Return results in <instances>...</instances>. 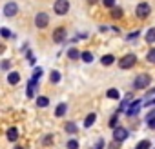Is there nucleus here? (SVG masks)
<instances>
[{
    "label": "nucleus",
    "instance_id": "nucleus-23",
    "mask_svg": "<svg viewBox=\"0 0 155 149\" xmlns=\"http://www.w3.org/2000/svg\"><path fill=\"white\" fill-rule=\"evenodd\" d=\"M49 80H51L53 84H57V82H60V73H58V71H53V73L49 74Z\"/></svg>",
    "mask_w": 155,
    "mask_h": 149
},
{
    "label": "nucleus",
    "instance_id": "nucleus-24",
    "mask_svg": "<svg viewBox=\"0 0 155 149\" xmlns=\"http://www.w3.org/2000/svg\"><path fill=\"white\" fill-rule=\"evenodd\" d=\"M64 129H66L68 133H77V125H75L73 122H68V124L64 125Z\"/></svg>",
    "mask_w": 155,
    "mask_h": 149
},
{
    "label": "nucleus",
    "instance_id": "nucleus-8",
    "mask_svg": "<svg viewBox=\"0 0 155 149\" xmlns=\"http://www.w3.org/2000/svg\"><path fill=\"white\" fill-rule=\"evenodd\" d=\"M18 13V6L15 4V2H8L6 6H4V15L6 17H15Z\"/></svg>",
    "mask_w": 155,
    "mask_h": 149
},
{
    "label": "nucleus",
    "instance_id": "nucleus-5",
    "mask_svg": "<svg viewBox=\"0 0 155 149\" xmlns=\"http://www.w3.org/2000/svg\"><path fill=\"white\" fill-rule=\"evenodd\" d=\"M68 11H69V2H68V0H57V2H55V13L62 17Z\"/></svg>",
    "mask_w": 155,
    "mask_h": 149
},
{
    "label": "nucleus",
    "instance_id": "nucleus-9",
    "mask_svg": "<svg viewBox=\"0 0 155 149\" xmlns=\"http://www.w3.org/2000/svg\"><path fill=\"white\" fill-rule=\"evenodd\" d=\"M140 107H142V102H140V100H135V102L131 104V107L126 109V115H128V116H135V115L140 111Z\"/></svg>",
    "mask_w": 155,
    "mask_h": 149
},
{
    "label": "nucleus",
    "instance_id": "nucleus-34",
    "mask_svg": "<svg viewBox=\"0 0 155 149\" xmlns=\"http://www.w3.org/2000/svg\"><path fill=\"white\" fill-rule=\"evenodd\" d=\"M108 149H119V145H117V144H113V145H110Z\"/></svg>",
    "mask_w": 155,
    "mask_h": 149
},
{
    "label": "nucleus",
    "instance_id": "nucleus-14",
    "mask_svg": "<svg viewBox=\"0 0 155 149\" xmlns=\"http://www.w3.org/2000/svg\"><path fill=\"white\" fill-rule=\"evenodd\" d=\"M146 42L151 46L153 42H155V29L151 27V29H148V33H146Z\"/></svg>",
    "mask_w": 155,
    "mask_h": 149
},
{
    "label": "nucleus",
    "instance_id": "nucleus-36",
    "mask_svg": "<svg viewBox=\"0 0 155 149\" xmlns=\"http://www.w3.org/2000/svg\"><path fill=\"white\" fill-rule=\"evenodd\" d=\"M2 53H4V46H2V44H0V55H2Z\"/></svg>",
    "mask_w": 155,
    "mask_h": 149
},
{
    "label": "nucleus",
    "instance_id": "nucleus-4",
    "mask_svg": "<svg viewBox=\"0 0 155 149\" xmlns=\"http://www.w3.org/2000/svg\"><path fill=\"white\" fill-rule=\"evenodd\" d=\"M48 24H49L48 13H37V17H35V26H37L38 29H44V27H48Z\"/></svg>",
    "mask_w": 155,
    "mask_h": 149
},
{
    "label": "nucleus",
    "instance_id": "nucleus-30",
    "mask_svg": "<svg viewBox=\"0 0 155 149\" xmlns=\"http://www.w3.org/2000/svg\"><path fill=\"white\" fill-rule=\"evenodd\" d=\"M148 62H155V49H151L148 53Z\"/></svg>",
    "mask_w": 155,
    "mask_h": 149
},
{
    "label": "nucleus",
    "instance_id": "nucleus-10",
    "mask_svg": "<svg viewBox=\"0 0 155 149\" xmlns=\"http://www.w3.org/2000/svg\"><path fill=\"white\" fill-rule=\"evenodd\" d=\"M8 140H9V142H17V140H18V129H17V127H9V131H8Z\"/></svg>",
    "mask_w": 155,
    "mask_h": 149
},
{
    "label": "nucleus",
    "instance_id": "nucleus-32",
    "mask_svg": "<svg viewBox=\"0 0 155 149\" xmlns=\"http://www.w3.org/2000/svg\"><path fill=\"white\" fill-rule=\"evenodd\" d=\"M9 67H11V64H9L8 60H4V62H2V69H9Z\"/></svg>",
    "mask_w": 155,
    "mask_h": 149
},
{
    "label": "nucleus",
    "instance_id": "nucleus-1",
    "mask_svg": "<svg viewBox=\"0 0 155 149\" xmlns=\"http://www.w3.org/2000/svg\"><path fill=\"white\" fill-rule=\"evenodd\" d=\"M150 82H151L150 74L142 73V74H137V78L133 80V87H135V89H146V87L150 86Z\"/></svg>",
    "mask_w": 155,
    "mask_h": 149
},
{
    "label": "nucleus",
    "instance_id": "nucleus-27",
    "mask_svg": "<svg viewBox=\"0 0 155 149\" xmlns=\"http://www.w3.org/2000/svg\"><path fill=\"white\" fill-rule=\"evenodd\" d=\"M40 77H42V69H40V67H37V69H35V73H33V78H35V80H38Z\"/></svg>",
    "mask_w": 155,
    "mask_h": 149
},
{
    "label": "nucleus",
    "instance_id": "nucleus-22",
    "mask_svg": "<svg viewBox=\"0 0 155 149\" xmlns=\"http://www.w3.org/2000/svg\"><path fill=\"white\" fill-rule=\"evenodd\" d=\"M68 56H69L71 60H77V58H79V56H81V53H79V51H77L75 47H71V49L68 51Z\"/></svg>",
    "mask_w": 155,
    "mask_h": 149
},
{
    "label": "nucleus",
    "instance_id": "nucleus-28",
    "mask_svg": "<svg viewBox=\"0 0 155 149\" xmlns=\"http://www.w3.org/2000/svg\"><path fill=\"white\" fill-rule=\"evenodd\" d=\"M0 35H2V36H4V38H9V36H11V31H9V29H6V27H4V29H2V31H0Z\"/></svg>",
    "mask_w": 155,
    "mask_h": 149
},
{
    "label": "nucleus",
    "instance_id": "nucleus-31",
    "mask_svg": "<svg viewBox=\"0 0 155 149\" xmlns=\"http://www.w3.org/2000/svg\"><path fill=\"white\" fill-rule=\"evenodd\" d=\"M102 147H104V140H99V142H97L91 149H102Z\"/></svg>",
    "mask_w": 155,
    "mask_h": 149
},
{
    "label": "nucleus",
    "instance_id": "nucleus-29",
    "mask_svg": "<svg viewBox=\"0 0 155 149\" xmlns=\"http://www.w3.org/2000/svg\"><path fill=\"white\" fill-rule=\"evenodd\" d=\"M102 4H104L106 8H113V6H115V0H102Z\"/></svg>",
    "mask_w": 155,
    "mask_h": 149
},
{
    "label": "nucleus",
    "instance_id": "nucleus-25",
    "mask_svg": "<svg viewBox=\"0 0 155 149\" xmlns=\"http://www.w3.org/2000/svg\"><path fill=\"white\" fill-rule=\"evenodd\" d=\"M68 149H79V142H77V140H68Z\"/></svg>",
    "mask_w": 155,
    "mask_h": 149
},
{
    "label": "nucleus",
    "instance_id": "nucleus-11",
    "mask_svg": "<svg viewBox=\"0 0 155 149\" xmlns=\"http://www.w3.org/2000/svg\"><path fill=\"white\" fill-rule=\"evenodd\" d=\"M95 120H97V115H95V113H90V115L86 116V120H84V127H86V129L91 127V125L95 124Z\"/></svg>",
    "mask_w": 155,
    "mask_h": 149
},
{
    "label": "nucleus",
    "instance_id": "nucleus-12",
    "mask_svg": "<svg viewBox=\"0 0 155 149\" xmlns=\"http://www.w3.org/2000/svg\"><path fill=\"white\" fill-rule=\"evenodd\" d=\"M8 82H9V84H13V86H15V84H18V82H20V74H18V73H9Z\"/></svg>",
    "mask_w": 155,
    "mask_h": 149
},
{
    "label": "nucleus",
    "instance_id": "nucleus-18",
    "mask_svg": "<svg viewBox=\"0 0 155 149\" xmlns=\"http://www.w3.org/2000/svg\"><path fill=\"white\" fill-rule=\"evenodd\" d=\"M79 58H82V60H84V62H88V64H90V62H93V55H91L90 51L81 53V56H79Z\"/></svg>",
    "mask_w": 155,
    "mask_h": 149
},
{
    "label": "nucleus",
    "instance_id": "nucleus-20",
    "mask_svg": "<svg viewBox=\"0 0 155 149\" xmlns=\"http://www.w3.org/2000/svg\"><path fill=\"white\" fill-rule=\"evenodd\" d=\"M106 95H108V98H111V100H119V97H120L117 89H108V93H106Z\"/></svg>",
    "mask_w": 155,
    "mask_h": 149
},
{
    "label": "nucleus",
    "instance_id": "nucleus-35",
    "mask_svg": "<svg viewBox=\"0 0 155 149\" xmlns=\"http://www.w3.org/2000/svg\"><path fill=\"white\" fill-rule=\"evenodd\" d=\"M99 0H88V4H97Z\"/></svg>",
    "mask_w": 155,
    "mask_h": 149
},
{
    "label": "nucleus",
    "instance_id": "nucleus-37",
    "mask_svg": "<svg viewBox=\"0 0 155 149\" xmlns=\"http://www.w3.org/2000/svg\"><path fill=\"white\" fill-rule=\"evenodd\" d=\"M17 149H24V147H17Z\"/></svg>",
    "mask_w": 155,
    "mask_h": 149
},
{
    "label": "nucleus",
    "instance_id": "nucleus-2",
    "mask_svg": "<svg viewBox=\"0 0 155 149\" xmlns=\"http://www.w3.org/2000/svg\"><path fill=\"white\" fill-rule=\"evenodd\" d=\"M135 62H137V56H135L133 53H130V55H126V56H122V58L119 60V67H120V69H130V67L135 65Z\"/></svg>",
    "mask_w": 155,
    "mask_h": 149
},
{
    "label": "nucleus",
    "instance_id": "nucleus-7",
    "mask_svg": "<svg viewBox=\"0 0 155 149\" xmlns=\"http://www.w3.org/2000/svg\"><path fill=\"white\" fill-rule=\"evenodd\" d=\"M66 27H57L55 31H53V42H57V44H62L64 40H66Z\"/></svg>",
    "mask_w": 155,
    "mask_h": 149
},
{
    "label": "nucleus",
    "instance_id": "nucleus-26",
    "mask_svg": "<svg viewBox=\"0 0 155 149\" xmlns=\"http://www.w3.org/2000/svg\"><path fill=\"white\" fill-rule=\"evenodd\" d=\"M51 142H53V135H46V136H44V140H42V144H44V145H51Z\"/></svg>",
    "mask_w": 155,
    "mask_h": 149
},
{
    "label": "nucleus",
    "instance_id": "nucleus-16",
    "mask_svg": "<svg viewBox=\"0 0 155 149\" xmlns=\"http://www.w3.org/2000/svg\"><path fill=\"white\" fill-rule=\"evenodd\" d=\"M37 106L38 107H48L49 106V98L48 97H38L37 98Z\"/></svg>",
    "mask_w": 155,
    "mask_h": 149
},
{
    "label": "nucleus",
    "instance_id": "nucleus-19",
    "mask_svg": "<svg viewBox=\"0 0 155 149\" xmlns=\"http://www.w3.org/2000/svg\"><path fill=\"white\" fill-rule=\"evenodd\" d=\"M35 86H37V80L31 78L29 84H28V97H33V89H35Z\"/></svg>",
    "mask_w": 155,
    "mask_h": 149
},
{
    "label": "nucleus",
    "instance_id": "nucleus-15",
    "mask_svg": "<svg viewBox=\"0 0 155 149\" xmlns=\"http://www.w3.org/2000/svg\"><path fill=\"white\" fill-rule=\"evenodd\" d=\"M101 62H102V65H111V64L115 62V56H113V55H104Z\"/></svg>",
    "mask_w": 155,
    "mask_h": 149
},
{
    "label": "nucleus",
    "instance_id": "nucleus-17",
    "mask_svg": "<svg viewBox=\"0 0 155 149\" xmlns=\"http://www.w3.org/2000/svg\"><path fill=\"white\" fill-rule=\"evenodd\" d=\"M66 109H68V106H66V104H58V106H57L55 115H57V116H64V115H66Z\"/></svg>",
    "mask_w": 155,
    "mask_h": 149
},
{
    "label": "nucleus",
    "instance_id": "nucleus-33",
    "mask_svg": "<svg viewBox=\"0 0 155 149\" xmlns=\"http://www.w3.org/2000/svg\"><path fill=\"white\" fill-rule=\"evenodd\" d=\"M110 125H111V127H115V125H117V115H115V116L110 120Z\"/></svg>",
    "mask_w": 155,
    "mask_h": 149
},
{
    "label": "nucleus",
    "instance_id": "nucleus-13",
    "mask_svg": "<svg viewBox=\"0 0 155 149\" xmlns=\"http://www.w3.org/2000/svg\"><path fill=\"white\" fill-rule=\"evenodd\" d=\"M110 17L111 18H120L122 17V9L120 8H110Z\"/></svg>",
    "mask_w": 155,
    "mask_h": 149
},
{
    "label": "nucleus",
    "instance_id": "nucleus-3",
    "mask_svg": "<svg viewBox=\"0 0 155 149\" xmlns=\"http://www.w3.org/2000/svg\"><path fill=\"white\" fill-rule=\"evenodd\" d=\"M150 13H151V8H150V4H146V2L139 4V6H137V9H135V15H137V18H140V20L148 18V17H150Z\"/></svg>",
    "mask_w": 155,
    "mask_h": 149
},
{
    "label": "nucleus",
    "instance_id": "nucleus-6",
    "mask_svg": "<svg viewBox=\"0 0 155 149\" xmlns=\"http://www.w3.org/2000/svg\"><path fill=\"white\" fill-rule=\"evenodd\" d=\"M128 129L126 127H117L115 125V129H113V138H115V142H124L126 138H128Z\"/></svg>",
    "mask_w": 155,
    "mask_h": 149
},
{
    "label": "nucleus",
    "instance_id": "nucleus-21",
    "mask_svg": "<svg viewBox=\"0 0 155 149\" xmlns=\"http://www.w3.org/2000/svg\"><path fill=\"white\" fill-rule=\"evenodd\" d=\"M150 147H151V142H150V140H142V142L137 144L135 149H150Z\"/></svg>",
    "mask_w": 155,
    "mask_h": 149
}]
</instances>
